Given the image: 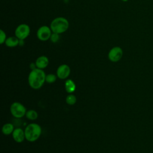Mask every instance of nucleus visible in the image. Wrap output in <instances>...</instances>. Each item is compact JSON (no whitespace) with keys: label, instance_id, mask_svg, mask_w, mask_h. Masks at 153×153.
Wrapping results in <instances>:
<instances>
[{"label":"nucleus","instance_id":"obj_17","mask_svg":"<svg viewBox=\"0 0 153 153\" xmlns=\"http://www.w3.org/2000/svg\"><path fill=\"white\" fill-rule=\"evenodd\" d=\"M59 39H60V34L53 32L50 36V40L53 43H56L59 41Z\"/></svg>","mask_w":153,"mask_h":153},{"label":"nucleus","instance_id":"obj_3","mask_svg":"<svg viewBox=\"0 0 153 153\" xmlns=\"http://www.w3.org/2000/svg\"><path fill=\"white\" fill-rule=\"evenodd\" d=\"M69 26V22L65 17H57L51 21L50 27L53 32L62 34L68 29Z\"/></svg>","mask_w":153,"mask_h":153},{"label":"nucleus","instance_id":"obj_7","mask_svg":"<svg viewBox=\"0 0 153 153\" xmlns=\"http://www.w3.org/2000/svg\"><path fill=\"white\" fill-rule=\"evenodd\" d=\"M123 55V51L120 47L115 46L112 47L108 54V59L112 62H117L120 61Z\"/></svg>","mask_w":153,"mask_h":153},{"label":"nucleus","instance_id":"obj_11","mask_svg":"<svg viewBox=\"0 0 153 153\" xmlns=\"http://www.w3.org/2000/svg\"><path fill=\"white\" fill-rule=\"evenodd\" d=\"M19 42H20V39L19 38H17L16 36H12L7 37L5 42V44L8 47L13 48L19 45Z\"/></svg>","mask_w":153,"mask_h":153},{"label":"nucleus","instance_id":"obj_2","mask_svg":"<svg viewBox=\"0 0 153 153\" xmlns=\"http://www.w3.org/2000/svg\"><path fill=\"white\" fill-rule=\"evenodd\" d=\"M25 134L26 139L30 142H33L37 140L41 135L42 128L36 123H30L25 128Z\"/></svg>","mask_w":153,"mask_h":153},{"label":"nucleus","instance_id":"obj_5","mask_svg":"<svg viewBox=\"0 0 153 153\" xmlns=\"http://www.w3.org/2000/svg\"><path fill=\"white\" fill-rule=\"evenodd\" d=\"M30 32V29L29 25L25 23L19 25L15 29V36L20 40H24L29 36Z\"/></svg>","mask_w":153,"mask_h":153},{"label":"nucleus","instance_id":"obj_10","mask_svg":"<svg viewBox=\"0 0 153 153\" xmlns=\"http://www.w3.org/2000/svg\"><path fill=\"white\" fill-rule=\"evenodd\" d=\"M35 64L37 68L44 69L46 68L49 64V59L45 56H40L35 60Z\"/></svg>","mask_w":153,"mask_h":153},{"label":"nucleus","instance_id":"obj_13","mask_svg":"<svg viewBox=\"0 0 153 153\" xmlns=\"http://www.w3.org/2000/svg\"><path fill=\"white\" fill-rule=\"evenodd\" d=\"M14 125L11 123H7L4 124L2 127V132L5 135H10L13 133L14 130Z\"/></svg>","mask_w":153,"mask_h":153},{"label":"nucleus","instance_id":"obj_18","mask_svg":"<svg viewBox=\"0 0 153 153\" xmlns=\"http://www.w3.org/2000/svg\"><path fill=\"white\" fill-rule=\"evenodd\" d=\"M7 38V37L5 32L2 29H1L0 30V44H5V42Z\"/></svg>","mask_w":153,"mask_h":153},{"label":"nucleus","instance_id":"obj_1","mask_svg":"<svg viewBox=\"0 0 153 153\" xmlns=\"http://www.w3.org/2000/svg\"><path fill=\"white\" fill-rule=\"evenodd\" d=\"M46 74L43 69L35 68L31 70L28 75V83L29 86L34 89L41 88L45 82Z\"/></svg>","mask_w":153,"mask_h":153},{"label":"nucleus","instance_id":"obj_4","mask_svg":"<svg viewBox=\"0 0 153 153\" xmlns=\"http://www.w3.org/2000/svg\"><path fill=\"white\" fill-rule=\"evenodd\" d=\"M10 111L11 115L16 118H23L27 111L25 106L19 102H13L10 105Z\"/></svg>","mask_w":153,"mask_h":153},{"label":"nucleus","instance_id":"obj_8","mask_svg":"<svg viewBox=\"0 0 153 153\" xmlns=\"http://www.w3.org/2000/svg\"><path fill=\"white\" fill-rule=\"evenodd\" d=\"M71 74V68L66 64L60 65L56 70L57 78L60 79H66Z\"/></svg>","mask_w":153,"mask_h":153},{"label":"nucleus","instance_id":"obj_9","mask_svg":"<svg viewBox=\"0 0 153 153\" xmlns=\"http://www.w3.org/2000/svg\"><path fill=\"white\" fill-rule=\"evenodd\" d=\"M11 134L13 139L17 143H22L26 139L25 130L21 128H16Z\"/></svg>","mask_w":153,"mask_h":153},{"label":"nucleus","instance_id":"obj_15","mask_svg":"<svg viewBox=\"0 0 153 153\" xmlns=\"http://www.w3.org/2000/svg\"><path fill=\"white\" fill-rule=\"evenodd\" d=\"M76 97L71 93V94H69L66 97V99H65V101H66V103L69 105H74L76 103Z\"/></svg>","mask_w":153,"mask_h":153},{"label":"nucleus","instance_id":"obj_14","mask_svg":"<svg viewBox=\"0 0 153 153\" xmlns=\"http://www.w3.org/2000/svg\"><path fill=\"white\" fill-rule=\"evenodd\" d=\"M25 116L27 118V119L31 121H34L38 118V114L34 109H29L26 111Z\"/></svg>","mask_w":153,"mask_h":153},{"label":"nucleus","instance_id":"obj_19","mask_svg":"<svg viewBox=\"0 0 153 153\" xmlns=\"http://www.w3.org/2000/svg\"><path fill=\"white\" fill-rule=\"evenodd\" d=\"M122 1H123V2H127V1H128V0H121Z\"/></svg>","mask_w":153,"mask_h":153},{"label":"nucleus","instance_id":"obj_12","mask_svg":"<svg viewBox=\"0 0 153 153\" xmlns=\"http://www.w3.org/2000/svg\"><path fill=\"white\" fill-rule=\"evenodd\" d=\"M65 88L67 93L69 94L72 93L76 90V84L73 80L68 79L65 82Z\"/></svg>","mask_w":153,"mask_h":153},{"label":"nucleus","instance_id":"obj_16","mask_svg":"<svg viewBox=\"0 0 153 153\" xmlns=\"http://www.w3.org/2000/svg\"><path fill=\"white\" fill-rule=\"evenodd\" d=\"M57 78V75H55L53 74H49L48 75H46L45 82L48 84H52L56 81Z\"/></svg>","mask_w":153,"mask_h":153},{"label":"nucleus","instance_id":"obj_6","mask_svg":"<svg viewBox=\"0 0 153 153\" xmlns=\"http://www.w3.org/2000/svg\"><path fill=\"white\" fill-rule=\"evenodd\" d=\"M53 32L50 27L44 25L38 28L36 31L37 38L41 41H46L50 39Z\"/></svg>","mask_w":153,"mask_h":153}]
</instances>
